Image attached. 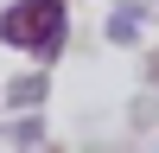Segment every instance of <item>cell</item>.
<instances>
[{
    "label": "cell",
    "instance_id": "1",
    "mask_svg": "<svg viewBox=\"0 0 159 153\" xmlns=\"http://www.w3.org/2000/svg\"><path fill=\"white\" fill-rule=\"evenodd\" d=\"M64 38H70V19H64V0H13L7 13H0V45L25 51V58L51 64L64 51Z\"/></svg>",
    "mask_w": 159,
    "mask_h": 153
},
{
    "label": "cell",
    "instance_id": "2",
    "mask_svg": "<svg viewBox=\"0 0 159 153\" xmlns=\"http://www.w3.org/2000/svg\"><path fill=\"white\" fill-rule=\"evenodd\" d=\"M7 96L19 102V109H32V102H45V76H19V83H13Z\"/></svg>",
    "mask_w": 159,
    "mask_h": 153
}]
</instances>
